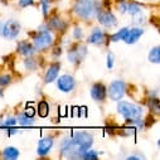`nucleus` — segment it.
Instances as JSON below:
<instances>
[{"instance_id":"obj_1","label":"nucleus","mask_w":160,"mask_h":160,"mask_svg":"<svg viewBox=\"0 0 160 160\" xmlns=\"http://www.w3.org/2000/svg\"><path fill=\"white\" fill-rule=\"evenodd\" d=\"M100 12V4L96 0H78L74 5V13L83 19H90L97 15Z\"/></svg>"},{"instance_id":"obj_2","label":"nucleus","mask_w":160,"mask_h":160,"mask_svg":"<svg viewBox=\"0 0 160 160\" xmlns=\"http://www.w3.org/2000/svg\"><path fill=\"white\" fill-rule=\"evenodd\" d=\"M117 112L120 115H122L128 121H132V120L140 118L142 115V107L135 105V103H130V102H118L117 105Z\"/></svg>"},{"instance_id":"obj_3","label":"nucleus","mask_w":160,"mask_h":160,"mask_svg":"<svg viewBox=\"0 0 160 160\" xmlns=\"http://www.w3.org/2000/svg\"><path fill=\"white\" fill-rule=\"evenodd\" d=\"M71 138H72V141L74 142V145L78 148V150L82 154L86 150H88L93 144V136L87 131H77Z\"/></svg>"},{"instance_id":"obj_4","label":"nucleus","mask_w":160,"mask_h":160,"mask_svg":"<svg viewBox=\"0 0 160 160\" xmlns=\"http://www.w3.org/2000/svg\"><path fill=\"white\" fill-rule=\"evenodd\" d=\"M52 43H53L52 34L48 30H42V32H38L37 35L34 37L33 47L35 51H46L52 46Z\"/></svg>"},{"instance_id":"obj_5","label":"nucleus","mask_w":160,"mask_h":160,"mask_svg":"<svg viewBox=\"0 0 160 160\" xmlns=\"http://www.w3.org/2000/svg\"><path fill=\"white\" fill-rule=\"evenodd\" d=\"M125 91H126V85L125 82L122 81H113L110 87H108V96L112 101H120L122 98V96L125 95Z\"/></svg>"},{"instance_id":"obj_6","label":"nucleus","mask_w":160,"mask_h":160,"mask_svg":"<svg viewBox=\"0 0 160 160\" xmlns=\"http://www.w3.org/2000/svg\"><path fill=\"white\" fill-rule=\"evenodd\" d=\"M20 33V24L17 20H8L4 23V29H3V35L7 39H14L19 35Z\"/></svg>"},{"instance_id":"obj_7","label":"nucleus","mask_w":160,"mask_h":160,"mask_svg":"<svg viewBox=\"0 0 160 160\" xmlns=\"http://www.w3.org/2000/svg\"><path fill=\"white\" fill-rule=\"evenodd\" d=\"M76 82H74V78L69 74H63L57 79V87L59 91L62 92H71L74 90Z\"/></svg>"},{"instance_id":"obj_8","label":"nucleus","mask_w":160,"mask_h":160,"mask_svg":"<svg viewBox=\"0 0 160 160\" xmlns=\"http://www.w3.org/2000/svg\"><path fill=\"white\" fill-rule=\"evenodd\" d=\"M86 54H87V48L85 46L78 44V46H76L74 49L69 51L68 59H69L71 63H81L82 59L86 57Z\"/></svg>"},{"instance_id":"obj_9","label":"nucleus","mask_w":160,"mask_h":160,"mask_svg":"<svg viewBox=\"0 0 160 160\" xmlns=\"http://www.w3.org/2000/svg\"><path fill=\"white\" fill-rule=\"evenodd\" d=\"M97 18H98L100 24H102L106 28H112V27H115L117 24L116 17L110 12H98Z\"/></svg>"},{"instance_id":"obj_10","label":"nucleus","mask_w":160,"mask_h":160,"mask_svg":"<svg viewBox=\"0 0 160 160\" xmlns=\"http://www.w3.org/2000/svg\"><path fill=\"white\" fill-rule=\"evenodd\" d=\"M53 146V139L49 138V136H46L43 139H41V141H39L38 144V149H37V152L39 156H44L49 152V150L52 149Z\"/></svg>"},{"instance_id":"obj_11","label":"nucleus","mask_w":160,"mask_h":160,"mask_svg":"<svg viewBox=\"0 0 160 160\" xmlns=\"http://www.w3.org/2000/svg\"><path fill=\"white\" fill-rule=\"evenodd\" d=\"M107 95V91H106V87L102 85V83H95L91 88V97L95 100V101H103L105 97Z\"/></svg>"},{"instance_id":"obj_12","label":"nucleus","mask_w":160,"mask_h":160,"mask_svg":"<svg viewBox=\"0 0 160 160\" xmlns=\"http://www.w3.org/2000/svg\"><path fill=\"white\" fill-rule=\"evenodd\" d=\"M142 34H144V30H142L141 28H139V27H135V28L128 30V34H126V37H125L124 41H125V43H128V44H134V43H136V42L139 41V38H140Z\"/></svg>"},{"instance_id":"obj_13","label":"nucleus","mask_w":160,"mask_h":160,"mask_svg":"<svg viewBox=\"0 0 160 160\" xmlns=\"http://www.w3.org/2000/svg\"><path fill=\"white\" fill-rule=\"evenodd\" d=\"M59 68H61L59 63H54L48 68V71L46 72V77H44V83H51V82L54 81V79L57 78V76H58Z\"/></svg>"},{"instance_id":"obj_14","label":"nucleus","mask_w":160,"mask_h":160,"mask_svg":"<svg viewBox=\"0 0 160 160\" xmlns=\"http://www.w3.org/2000/svg\"><path fill=\"white\" fill-rule=\"evenodd\" d=\"M17 51H18L22 56L30 57V56H33V53H34L35 49H34V47H33L30 43H28V42H19Z\"/></svg>"},{"instance_id":"obj_15","label":"nucleus","mask_w":160,"mask_h":160,"mask_svg":"<svg viewBox=\"0 0 160 160\" xmlns=\"http://www.w3.org/2000/svg\"><path fill=\"white\" fill-rule=\"evenodd\" d=\"M103 39H105V34L102 33V30L95 29V30L91 33L90 38H88V42H90L91 44H102V43H103Z\"/></svg>"},{"instance_id":"obj_16","label":"nucleus","mask_w":160,"mask_h":160,"mask_svg":"<svg viewBox=\"0 0 160 160\" xmlns=\"http://www.w3.org/2000/svg\"><path fill=\"white\" fill-rule=\"evenodd\" d=\"M18 156H19V150H18L17 148L9 146V148L4 149V151H3V158H4V159L14 160V159H18Z\"/></svg>"},{"instance_id":"obj_17","label":"nucleus","mask_w":160,"mask_h":160,"mask_svg":"<svg viewBox=\"0 0 160 160\" xmlns=\"http://www.w3.org/2000/svg\"><path fill=\"white\" fill-rule=\"evenodd\" d=\"M48 27L51 29H54V30H64L66 27H67V24L63 20L58 19V18H52L49 20V23H48Z\"/></svg>"},{"instance_id":"obj_18","label":"nucleus","mask_w":160,"mask_h":160,"mask_svg":"<svg viewBox=\"0 0 160 160\" xmlns=\"http://www.w3.org/2000/svg\"><path fill=\"white\" fill-rule=\"evenodd\" d=\"M17 122H19L22 126H32V125H34V118L27 116V115L23 112V113H19Z\"/></svg>"},{"instance_id":"obj_19","label":"nucleus","mask_w":160,"mask_h":160,"mask_svg":"<svg viewBox=\"0 0 160 160\" xmlns=\"http://www.w3.org/2000/svg\"><path fill=\"white\" fill-rule=\"evenodd\" d=\"M149 61L151 63H159L160 62V48L159 47H154L150 52H149V56H148Z\"/></svg>"},{"instance_id":"obj_20","label":"nucleus","mask_w":160,"mask_h":160,"mask_svg":"<svg viewBox=\"0 0 160 160\" xmlns=\"http://www.w3.org/2000/svg\"><path fill=\"white\" fill-rule=\"evenodd\" d=\"M128 30L129 28H122V29H120L117 33H115L113 35H111V41L112 42H118V41H124L126 34H128Z\"/></svg>"},{"instance_id":"obj_21","label":"nucleus","mask_w":160,"mask_h":160,"mask_svg":"<svg viewBox=\"0 0 160 160\" xmlns=\"http://www.w3.org/2000/svg\"><path fill=\"white\" fill-rule=\"evenodd\" d=\"M48 112H49V106L46 101H41L38 105V113L41 117H47L48 116Z\"/></svg>"},{"instance_id":"obj_22","label":"nucleus","mask_w":160,"mask_h":160,"mask_svg":"<svg viewBox=\"0 0 160 160\" xmlns=\"http://www.w3.org/2000/svg\"><path fill=\"white\" fill-rule=\"evenodd\" d=\"M126 12H129L131 15H136V14H139V13L142 12V10H141V8H140L139 4H136V3H130V4H128Z\"/></svg>"},{"instance_id":"obj_23","label":"nucleus","mask_w":160,"mask_h":160,"mask_svg":"<svg viewBox=\"0 0 160 160\" xmlns=\"http://www.w3.org/2000/svg\"><path fill=\"white\" fill-rule=\"evenodd\" d=\"M97 158H98V154L93 150H90V149L86 150L81 156V159H86V160H96Z\"/></svg>"},{"instance_id":"obj_24","label":"nucleus","mask_w":160,"mask_h":160,"mask_svg":"<svg viewBox=\"0 0 160 160\" xmlns=\"http://www.w3.org/2000/svg\"><path fill=\"white\" fill-rule=\"evenodd\" d=\"M15 125H17V118L15 117H8L7 120H4V121H3L2 128L9 129V128H14Z\"/></svg>"},{"instance_id":"obj_25","label":"nucleus","mask_w":160,"mask_h":160,"mask_svg":"<svg viewBox=\"0 0 160 160\" xmlns=\"http://www.w3.org/2000/svg\"><path fill=\"white\" fill-rule=\"evenodd\" d=\"M149 106H150V110H151L154 113H159V101H158V98L152 97V98L149 101Z\"/></svg>"},{"instance_id":"obj_26","label":"nucleus","mask_w":160,"mask_h":160,"mask_svg":"<svg viewBox=\"0 0 160 160\" xmlns=\"http://www.w3.org/2000/svg\"><path fill=\"white\" fill-rule=\"evenodd\" d=\"M24 66H25V68H27L28 71H34V69L37 68V63H35V61H34L33 58H28V59H25Z\"/></svg>"},{"instance_id":"obj_27","label":"nucleus","mask_w":160,"mask_h":160,"mask_svg":"<svg viewBox=\"0 0 160 160\" xmlns=\"http://www.w3.org/2000/svg\"><path fill=\"white\" fill-rule=\"evenodd\" d=\"M10 82H12V77L9 74L0 76V86H8Z\"/></svg>"},{"instance_id":"obj_28","label":"nucleus","mask_w":160,"mask_h":160,"mask_svg":"<svg viewBox=\"0 0 160 160\" xmlns=\"http://www.w3.org/2000/svg\"><path fill=\"white\" fill-rule=\"evenodd\" d=\"M41 4H42L43 14H44V17H47L48 15V12H49V7H51L49 0H41Z\"/></svg>"},{"instance_id":"obj_29","label":"nucleus","mask_w":160,"mask_h":160,"mask_svg":"<svg viewBox=\"0 0 160 160\" xmlns=\"http://www.w3.org/2000/svg\"><path fill=\"white\" fill-rule=\"evenodd\" d=\"M132 20H134V23L138 25V24H141V23H144V20H145V17H144V14L140 12L139 14H136V15H132Z\"/></svg>"},{"instance_id":"obj_30","label":"nucleus","mask_w":160,"mask_h":160,"mask_svg":"<svg viewBox=\"0 0 160 160\" xmlns=\"http://www.w3.org/2000/svg\"><path fill=\"white\" fill-rule=\"evenodd\" d=\"M82 35H83V33H82V29L81 28H74V32H73V37L76 38V39H81L82 38Z\"/></svg>"},{"instance_id":"obj_31","label":"nucleus","mask_w":160,"mask_h":160,"mask_svg":"<svg viewBox=\"0 0 160 160\" xmlns=\"http://www.w3.org/2000/svg\"><path fill=\"white\" fill-rule=\"evenodd\" d=\"M112 67H113V54L108 53V56H107V68L111 69Z\"/></svg>"},{"instance_id":"obj_32","label":"nucleus","mask_w":160,"mask_h":160,"mask_svg":"<svg viewBox=\"0 0 160 160\" xmlns=\"http://www.w3.org/2000/svg\"><path fill=\"white\" fill-rule=\"evenodd\" d=\"M24 113L27 115V116H29V117H34V108L33 107H30V106H28L27 108H25V111H24Z\"/></svg>"},{"instance_id":"obj_33","label":"nucleus","mask_w":160,"mask_h":160,"mask_svg":"<svg viewBox=\"0 0 160 160\" xmlns=\"http://www.w3.org/2000/svg\"><path fill=\"white\" fill-rule=\"evenodd\" d=\"M33 4V0H19V5L25 8V7H29Z\"/></svg>"},{"instance_id":"obj_34","label":"nucleus","mask_w":160,"mask_h":160,"mask_svg":"<svg viewBox=\"0 0 160 160\" xmlns=\"http://www.w3.org/2000/svg\"><path fill=\"white\" fill-rule=\"evenodd\" d=\"M126 8H128V4H125L124 2H120V5H118L120 13H126Z\"/></svg>"},{"instance_id":"obj_35","label":"nucleus","mask_w":160,"mask_h":160,"mask_svg":"<svg viewBox=\"0 0 160 160\" xmlns=\"http://www.w3.org/2000/svg\"><path fill=\"white\" fill-rule=\"evenodd\" d=\"M140 158H141V156H136V155H131V156H129L128 159H129V160H136V159H140Z\"/></svg>"},{"instance_id":"obj_36","label":"nucleus","mask_w":160,"mask_h":160,"mask_svg":"<svg viewBox=\"0 0 160 160\" xmlns=\"http://www.w3.org/2000/svg\"><path fill=\"white\" fill-rule=\"evenodd\" d=\"M3 29H4V23L0 22V35H3Z\"/></svg>"},{"instance_id":"obj_37","label":"nucleus","mask_w":160,"mask_h":160,"mask_svg":"<svg viewBox=\"0 0 160 160\" xmlns=\"http://www.w3.org/2000/svg\"><path fill=\"white\" fill-rule=\"evenodd\" d=\"M117 2H118V3H120V2H124V0H117Z\"/></svg>"},{"instance_id":"obj_38","label":"nucleus","mask_w":160,"mask_h":160,"mask_svg":"<svg viewBox=\"0 0 160 160\" xmlns=\"http://www.w3.org/2000/svg\"><path fill=\"white\" fill-rule=\"evenodd\" d=\"M0 95H2V91H0Z\"/></svg>"}]
</instances>
